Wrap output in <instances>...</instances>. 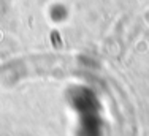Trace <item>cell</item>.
Here are the masks:
<instances>
[{
    "label": "cell",
    "mask_w": 149,
    "mask_h": 136,
    "mask_svg": "<svg viewBox=\"0 0 149 136\" xmlns=\"http://www.w3.org/2000/svg\"><path fill=\"white\" fill-rule=\"evenodd\" d=\"M52 41H54V46H56V49H60V48H62V43H60V40H59V35H57V32H54V33H52Z\"/></svg>",
    "instance_id": "6da1fadb"
}]
</instances>
